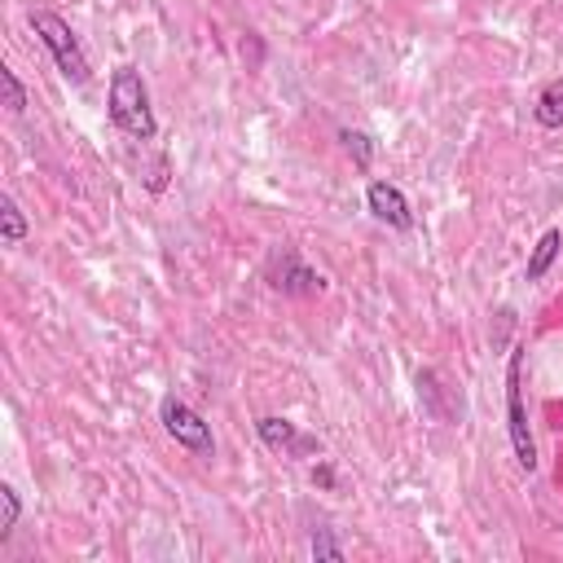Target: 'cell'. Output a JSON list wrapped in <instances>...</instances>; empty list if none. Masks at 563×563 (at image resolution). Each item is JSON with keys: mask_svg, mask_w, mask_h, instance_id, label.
<instances>
[{"mask_svg": "<svg viewBox=\"0 0 563 563\" xmlns=\"http://www.w3.org/2000/svg\"><path fill=\"white\" fill-rule=\"evenodd\" d=\"M255 431H260V440L273 449V453H282V457H312V453H321V440L317 435H303L295 422H286V418H260L255 422Z\"/></svg>", "mask_w": 563, "mask_h": 563, "instance_id": "cell-6", "label": "cell"}, {"mask_svg": "<svg viewBox=\"0 0 563 563\" xmlns=\"http://www.w3.org/2000/svg\"><path fill=\"white\" fill-rule=\"evenodd\" d=\"M312 484L330 488V484H334V471H330V466H317V471H312Z\"/></svg>", "mask_w": 563, "mask_h": 563, "instance_id": "cell-16", "label": "cell"}, {"mask_svg": "<svg viewBox=\"0 0 563 563\" xmlns=\"http://www.w3.org/2000/svg\"><path fill=\"white\" fill-rule=\"evenodd\" d=\"M158 418H163L167 435H172L180 449H189V453H198V457H211L216 440H211V427L202 422L198 409H189L180 396H163V400H158Z\"/></svg>", "mask_w": 563, "mask_h": 563, "instance_id": "cell-4", "label": "cell"}, {"mask_svg": "<svg viewBox=\"0 0 563 563\" xmlns=\"http://www.w3.org/2000/svg\"><path fill=\"white\" fill-rule=\"evenodd\" d=\"M264 277H268V286L282 290V295H317V290L325 286L321 273H312V268L299 260L295 246H277V251L268 255V264H264Z\"/></svg>", "mask_w": 563, "mask_h": 563, "instance_id": "cell-5", "label": "cell"}, {"mask_svg": "<svg viewBox=\"0 0 563 563\" xmlns=\"http://www.w3.org/2000/svg\"><path fill=\"white\" fill-rule=\"evenodd\" d=\"M339 141H343V150L356 158V167L365 172V167H369V158H374V145H369V136H365V132H352V128H343V132H339Z\"/></svg>", "mask_w": 563, "mask_h": 563, "instance_id": "cell-14", "label": "cell"}, {"mask_svg": "<svg viewBox=\"0 0 563 563\" xmlns=\"http://www.w3.org/2000/svg\"><path fill=\"white\" fill-rule=\"evenodd\" d=\"M312 559H343V541L330 528H317L312 532Z\"/></svg>", "mask_w": 563, "mask_h": 563, "instance_id": "cell-15", "label": "cell"}, {"mask_svg": "<svg viewBox=\"0 0 563 563\" xmlns=\"http://www.w3.org/2000/svg\"><path fill=\"white\" fill-rule=\"evenodd\" d=\"M22 515V501H18V488L13 484H0V541H9L13 523Z\"/></svg>", "mask_w": 563, "mask_h": 563, "instance_id": "cell-12", "label": "cell"}, {"mask_svg": "<svg viewBox=\"0 0 563 563\" xmlns=\"http://www.w3.org/2000/svg\"><path fill=\"white\" fill-rule=\"evenodd\" d=\"M0 238H4V246H22L26 242V216L18 211V202L9 194L0 198Z\"/></svg>", "mask_w": 563, "mask_h": 563, "instance_id": "cell-11", "label": "cell"}, {"mask_svg": "<svg viewBox=\"0 0 563 563\" xmlns=\"http://www.w3.org/2000/svg\"><path fill=\"white\" fill-rule=\"evenodd\" d=\"M559 251H563V229H545L541 238H537V246H532V255H528V282H541L550 268H554V260H559Z\"/></svg>", "mask_w": 563, "mask_h": 563, "instance_id": "cell-8", "label": "cell"}, {"mask_svg": "<svg viewBox=\"0 0 563 563\" xmlns=\"http://www.w3.org/2000/svg\"><path fill=\"white\" fill-rule=\"evenodd\" d=\"M440 396H444L440 374H435V369H422V374H418V400H422V409H427L435 422H449V418H453V409H449Z\"/></svg>", "mask_w": 563, "mask_h": 563, "instance_id": "cell-10", "label": "cell"}, {"mask_svg": "<svg viewBox=\"0 0 563 563\" xmlns=\"http://www.w3.org/2000/svg\"><path fill=\"white\" fill-rule=\"evenodd\" d=\"M110 119L132 141H154L158 123H154V110H150V88H145L136 66H119L110 75Z\"/></svg>", "mask_w": 563, "mask_h": 563, "instance_id": "cell-1", "label": "cell"}, {"mask_svg": "<svg viewBox=\"0 0 563 563\" xmlns=\"http://www.w3.org/2000/svg\"><path fill=\"white\" fill-rule=\"evenodd\" d=\"M532 114H537L541 128H563V79H550V84L537 92Z\"/></svg>", "mask_w": 563, "mask_h": 563, "instance_id": "cell-9", "label": "cell"}, {"mask_svg": "<svg viewBox=\"0 0 563 563\" xmlns=\"http://www.w3.org/2000/svg\"><path fill=\"white\" fill-rule=\"evenodd\" d=\"M506 427H510V444L523 471H537V444L528 431V409H523V343L510 347L506 361Z\"/></svg>", "mask_w": 563, "mask_h": 563, "instance_id": "cell-3", "label": "cell"}, {"mask_svg": "<svg viewBox=\"0 0 563 563\" xmlns=\"http://www.w3.org/2000/svg\"><path fill=\"white\" fill-rule=\"evenodd\" d=\"M31 31L40 35V44L53 53V62H57V70L70 79V84H88V75H92V66H88V53H84V44L75 40V31H70V22L66 18H57L53 9H31Z\"/></svg>", "mask_w": 563, "mask_h": 563, "instance_id": "cell-2", "label": "cell"}, {"mask_svg": "<svg viewBox=\"0 0 563 563\" xmlns=\"http://www.w3.org/2000/svg\"><path fill=\"white\" fill-rule=\"evenodd\" d=\"M365 207H369V216H374L378 224H387V229H409V224H413L409 198H405L391 180H369V189H365Z\"/></svg>", "mask_w": 563, "mask_h": 563, "instance_id": "cell-7", "label": "cell"}, {"mask_svg": "<svg viewBox=\"0 0 563 563\" xmlns=\"http://www.w3.org/2000/svg\"><path fill=\"white\" fill-rule=\"evenodd\" d=\"M0 88H4V106H9V114H22V110H26V88H22V79H18L9 66H0Z\"/></svg>", "mask_w": 563, "mask_h": 563, "instance_id": "cell-13", "label": "cell"}]
</instances>
